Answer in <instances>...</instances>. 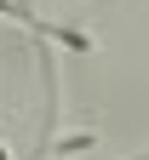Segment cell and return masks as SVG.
Masks as SVG:
<instances>
[{
	"label": "cell",
	"instance_id": "7a4b0ae2",
	"mask_svg": "<svg viewBox=\"0 0 149 160\" xmlns=\"http://www.w3.org/2000/svg\"><path fill=\"white\" fill-rule=\"evenodd\" d=\"M132 160H149V154H132Z\"/></svg>",
	"mask_w": 149,
	"mask_h": 160
},
{
	"label": "cell",
	"instance_id": "6da1fadb",
	"mask_svg": "<svg viewBox=\"0 0 149 160\" xmlns=\"http://www.w3.org/2000/svg\"><path fill=\"white\" fill-rule=\"evenodd\" d=\"M0 160H12V149H6V143H0Z\"/></svg>",
	"mask_w": 149,
	"mask_h": 160
}]
</instances>
